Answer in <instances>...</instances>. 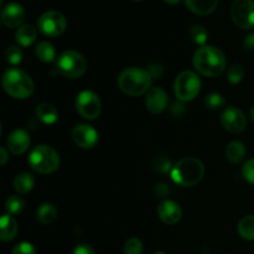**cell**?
Instances as JSON below:
<instances>
[{"mask_svg":"<svg viewBox=\"0 0 254 254\" xmlns=\"http://www.w3.org/2000/svg\"><path fill=\"white\" fill-rule=\"evenodd\" d=\"M11 254H36V248L29 242H21L16 245Z\"/></svg>","mask_w":254,"mask_h":254,"instance_id":"32","label":"cell"},{"mask_svg":"<svg viewBox=\"0 0 254 254\" xmlns=\"http://www.w3.org/2000/svg\"><path fill=\"white\" fill-rule=\"evenodd\" d=\"M35 55L42 62H52L56 59V50L54 45L47 41L40 42L35 49Z\"/></svg>","mask_w":254,"mask_h":254,"instance_id":"24","label":"cell"},{"mask_svg":"<svg viewBox=\"0 0 254 254\" xmlns=\"http://www.w3.org/2000/svg\"><path fill=\"white\" fill-rule=\"evenodd\" d=\"M25 19H26V11L17 2H9L1 10L2 24L6 27H10V29L22 26Z\"/></svg>","mask_w":254,"mask_h":254,"instance_id":"13","label":"cell"},{"mask_svg":"<svg viewBox=\"0 0 254 254\" xmlns=\"http://www.w3.org/2000/svg\"><path fill=\"white\" fill-rule=\"evenodd\" d=\"M201 89V81L192 71H184L176 77L174 83V92L179 101L190 102L198 96Z\"/></svg>","mask_w":254,"mask_h":254,"instance_id":"7","label":"cell"},{"mask_svg":"<svg viewBox=\"0 0 254 254\" xmlns=\"http://www.w3.org/2000/svg\"><path fill=\"white\" fill-rule=\"evenodd\" d=\"M190 37L195 44L205 45L208 39V31L206 30V27L202 26V25H195V26L190 30Z\"/></svg>","mask_w":254,"mask_h":254,"instance_id":"27","label":"cell"},{"mask_svg":"<svg viewBox=\"0 0 254 254\" xmlns=\"http://www.w3.org/2000/svg\"><path fill=\"white\" fill-rule=\"evenodd\" d=\"M192 64L196 71L205 77H218L225 72L226 57L215 46H202L193 54Z\"/></svg>","mask_w":254,"mask_h":254,"instance_id":"1","label":"cell"},{"mask_svg":"<svg viewBox=\"0 0 254 254\" xmlns=\"http://www.w3.org/2000/svg\"><path fill=\"white\" fill-rule=\"evenodd\" d=\"M158 216L166 225H175L181 220L183 212L179 203H176L175 201L165 200L159 205Z\"/></svg>","mask_w":254,"mask_h":254,"instance_id":"16","label":"cell"},{"mask_svg":"<svg viewBox=\"0 0 254 254\" xmlns=\"http://www.w3.org/2000/svg\"><path fill=\"white\" fill-rule=\"evenodd\" d=\"M245 77V68L242 64H235L228 68L227 72V79L232 84H238Z\"/></svg>","mask_w":254,"mask_h":254,"instance_id":"29","label":"cell"},{"mask_svg":"<svg viewBox=\"0 0 254 254\" xmlns=\"http://www.w3.org/2000/svg\"><path fill=\"white\" fill-rule=\"evenodd\" d=\"M36 37L37 30L30 24H24L22 26H20L19 29H17L16 34H15L16 42L24 47H27L30 46V45L34 44Z\"/></svg>","mask_w":254,"mask_h":254,"instance_id":"20","label":"cell"},{"mask_svg":"<svg viewBox=\"0 0 254 254\" xmlns=\"http://www.w3.org/2000/svg\"><path fill=\"white\" fill-rule=\"evenodd\" d=\"M124 253L126 254H141L143 253V243L139 238L131 237L124 245Z\"/></svg>","mask_w":254,"mask_h":254,"instance_id":"31","label":"cell"},{"mask_svg":"<svg viewBox=\"0 0 254 254\" xmlns=\"http://www.w3.org/2000/svg\"><path fill=\"white\" fill-rule=\"evenodd\" d=\"M72 254H96V252H94V250L89 245L82 243V245H78L74 248Z\"/></svg>","mask_w":254,"mask_h":254,"instance_id":"35","label":"cell"},{"mask_svg":"<svg viewBox=\"0 0 254 254\" xmlns=\"http://www.w3.org/2000/svg\"><path fill=\"white\" fill-rule=\"evenodd\" d=\"M56 68L66 78H78L87 71V61L77 51H64L56 62Z\"/></svg>","mask_w":254,"mask_h":254,"instance_id":"6","label":"cell"},{"mask_svg":"<svg viewBox=\"0 0 254 254\" xmlns=\"http://www.w3.org/2000/svg\"><path fill=\"white\" fill-rule=\"evenodd\" d=\"M5 57H6L7 64L16 66V64H21L22 51L16 46H10L7 47L6 51H5Z\"/></svg>","mask_w":254,"mask_h":254,"instance_id":"30","label":"cell"},{"mask_svg":"<svg viewBox=\"0 0 254 254\" xmlns=\"http://www.w3.org/2000/svg\"><path fill=\"white\" fill-rule=\"evenodd\" d=\"M72 139L74 144L82 149H92L99 140L98 131L89 124H77L72 129Z\"/></svg>","mask_w":254,"mask_h":254,"instance_id":"12","label":"cell"},{"mask_svg":"<svg viewBox=\"0 0 254 254\" xmlns=\"http://www.w3.org/2000/svg\"><path fill=\"white\" fill-rule=\"evenodd\" d=\"M185 5L191 12L203 16L215 11L218 0H185Z\"/></svg>","mask_w":254,"mask_h":254,"instance_id":"17","label":"cell"},{"mask_svg":"<svg viewBox=\"0 0 254 254\" xmlns=\"http://www.w3.org/2000/svg\"><path fill=\"white\" fill-rule=\"evenodd\" d=\"M76 108L79 116L88 121H93V119L98 118L101 114V99L94 92L83 91L77 96Z\"/></svg>","mask_w":254,"mask_h":254,"instance_id":"10","label":"cell"},{"mask_svg":"<svg viewBox=\"0 0 254 254\" xmlns=\"http://www.w3.org/2000/svg\"><path fill=\"white\" fill-rule=\"evenodd\" d=\"M238 233L246 241H254V215L243 217L238 223Z\"/></svg>","mask_w":254,"mask_h":254,"instance_id":"25","label":"cell"},{"mask_svg":"<svg viewBox=\"0 0 254 254\" xmlns=\"http://www.w3.org/2000/svg\"><path fill=\"white\" fill-rule=\"evenodd\" d=\"M164 1L169 5H176L179 1H180V0H164Z\"/></svg>","mask_w":254,"mask_h":254,"instance_id":"39","label":"cell"},{"mask_svg":"<svg viewBox=\"0 0 254 254\" xmlns=\"http://www.w3.org/2000/svg\"><path fill=\"white\" fill-rule=\"evenodd\" d=\"M154 254H165V253H163V252H158V253H154Z\"/></svg>","mask_w":254,"mask_h":254,"instance_id":"41","label":"cell"},{"mask_svg":"<svg viewBox=\"0 0 254 254\" xmlns=\"http://www.w3.org/2000/svg\"><path fill=\"white\" fill-rule=\"evenodd\" d=\"M17 222L10 215H4L0 218V240L2 242H9L14 240L17 235Z\"/></svg>","mask_w":254,"mask_h":254,"instance_id":"18","label":"cell"},{"mask_svg":"<svg viewBox=\"0 0 254 254\" xmlns=\"http://www.w3.org/2000/svg\"><path fill=\"white\" fill-rule=\"evenodd\" d=\"M134 1H141V0H134Z\"/></svg>","mask_w":254,"mask_h":254,"instance_id":"42","label":"cell"},{"mask_svg":"<svg viewBox=\"0 0 254 254\" xmlns=\"http://www.w3.org/2000/svg\"><path fill=\"white\" fill-rule=\"evenodd\" d=\"M14 189L16 192L19 193H27L34 189L35 180L34 176L29 173H22L19 174L16 178L14 179Z\"/></svg>","mask_w":254,"mask_h":254,"instance_id":"23","label":"cell"},{"mask_svg":"<svg viewBox=\"0 0 254 254\" xmlns=\"http://www.w3.org/2000/svg\"><path fill=\"white\" fill-rule=\"evenodd\" d=\"M0 154H1V156H0V164H1V165H5V164L7 163V160H9V154H7L6 149L5 148L0 149Z\"/></svg>","mask_w":254,"mask_h":254,"instance_id":"38","label":"cell"},{"mask_svg":"<svg viewBox=\"0 0 254 254\" xmlns=\"http://www.w3.org/2000/svg\"><path fill=\"white\" fill-rule=\"evenodd\" d=\"M25 202L20 196H10L5 202V210H6L7 215L10 216H17L24 211Z\"/></svg>","mask_w":254,"mask_h":254,"instance_id":"26","label":"cell"},{"mask_svg":"<svg viewBox=\"0 0 254 254\" xmlns=\"http://www.w3.org/2000/svg\"><path fill=\"white\" fill-rule=\"evenodd\" d=\"M251 121L254 123V106L252 107V109H251Z\"/></svg>","mask_w":254,"mask_h":254,"instance_id":"40","label":"cell"},{"mask_svg":"<svg viewBox=\"0 0 254 254\" xmlns=\"http://www.w3.org/2000/svg\"><path fill=\"white\" fill-rule=\"evenodd\" d=\"M67 27V20L64 14L55 10L44 12L37 19V29L41 34L49 37H57L64 32Z\"/></svg>","mask_w":254,"mask_h":254,"instance_id":"8","label":"cell"},{"mask_svg":"<svg viewBox=\"0 0 254 254\" xmlns=\"http://www.w3.org/2000/svg\"><path fill=\"white\" fill-rule=\"evenodd\" d=\"M60 155L49 145H37L30 153L29 164L32 170L39 174H52L60 168Z\"/></svg>","mask_w":254,"mask_h":254,"instance_id":"5","label":"cell"},{"mask_svg":"<svg viewBox=\"0 0 254 254\" xmlns=\"http://www.w3.org/2000/svg\"><path fill=\"white\" fill-rule=\"evenodd\" d=\"M154 168H156V170H158L159 173H161V174L169 173V171H170V169H173V168H171L170 160H168L166 158H163V156L155 159V163H154Z\"/></svg>","mask_w":254,"mask_h":254,"instance_id":"34","label":"cell"},{"mask_svg":"<svg viewBox=\"0 0 254 254\" xmlns=\"http://www.w3.org/2000/svg\"><path fill=\"white\" fill-rule=\"evenodd\" d=\"M226 158L232 164H240L246 158V146L241 141H232L226 148Z\"/></svg>","mask_w":254,"mask_h":254,"instance_id":"21","label":"cell"},{"mask_svg":"<svg viewBox=\"0 0 254 254\" xmlns=\"http://www.w3.org/2000/svg\"><path fill=\"white\" fill-rule=\"evenodd\" d=\"M242 174L248 183L254 185V159L246 161V164L242 168Z\"/></svg>","mask_w":254,"mask_h":254,"instance_id":"33","label":"cell"},{"mask_svg":"<svg viewBox=\"0 0 254 254\" xmlns=\"http://www.w3.org/2000/svg\"><path fill=\"white\" fill-rule=\"evenodd\" d=\"M151 73L139 67H129L123 69L118 77V86L122 92L131 97L143 96L150 91Z\"/></svg>","mask_w":254,"mask_h":254,"instance_id":"2","label":"cell"},{"mask_svg":"<svg viewBox=\"0 0 254 254\" xmlns=\"http://www.w3.org/2000/svg\"><path fill=\"white\" fill-rule=\"evenodd\" d=\"M2 88L12 98L26 99L34 93L35 84L26 72L19 68H10L2 77Z\"/></svg>","mask_w":254,"mask_h":254,"instance_id":"4","label":"cell"},{"mask_svg":"<svg viewBox=\"0 0 254 254\" xmlns=\"http://www.w3.org/2000/svg\"><path fill=\"white\" fill-rule=\"evenodd\" d=\"M203 175H205V166L202 161L192 156L181 159L171 169L173 180L183 188L197 185L202 180Z\"/></svg>","mask_w":254,"mask_h":254,"instance_id":"3","label":"cell"},{"mask_svg":"<svg viewBox=\"0 0 254 254\" xmlns=\"http://www.w3.org/2000/svg\"><path fill=\"white\" fill-rule=\"evenodd\" d=\"M221 124L230 133H242L247 127L245 113L237 107H227L221 114Z\"/></svg>","mask_w":254,"mask_h":254,"instance_id":"11","label":"cell"},{"mask_svg":"<svg viewBox=\"0 0 254 254\" xmlns=\"http://www.w3.org/2000/svg\"><path fill=\"white\" fill-rule=\"evenodd\" d=\"M245 49L248 51H253L254 50V34L248 35L245 39Z\"/></svg>","mask_w":254,"mask_h":254,"instance_id":"36","label":"cell"},{"mask_svg":"<svg viewBox=\"0 0 254 254\" xmlns=\"http://www.w3.org/2000/svg\"><path fill=\"white\" fill-rule=\"evenodd\" d=\"M226 101L225 98H223L222 94L220 93H210L206 96L205 98V106L207 107L208 109H211V111H217V109L222 108L223 106H225Z\"/></svg>","mask_w":254,"mask_h":254,"instance_id":"28","label":"cell"},{"mask_svg":"<svg viewBox=\"0 0 254 254\" xmlns=\"http://www.w3.org/2000/svg\"><path fill=\"white\" fill-rule=\"evenodd\" d=\"M169 190L166 189V185H164V184H159V185L156 186V195H159V197H164V196H166Z\"/></svg>","mask_w":254,"mask_h":254,"instance_id":"37","label":"cell"},{"mask_svg":"<svg viewBox=\"0 0 254 254\" xmlns=\"http://www.w3.org/2000/svg\"><path fill=\"white\" fill-rule=\"evenodd\" d=\"M36 117L45 124H55L59 119V112L51 103H40L36 107Z\"/></svg>","mask_w":254,"mask_h":254,"instance_id":"19","label":"cell"},{"mask_svg":"<svg viewBox=\"0 0 254 254\" xmlns=\"http://www.w3.org/2000/svg\"><path fill=\"white\" fill-rule=\"evenodd\" d=\"M231 17L240 29L248 30L254 27L253 0H235L231 7Z\"/></svg>","mask_w":254,"mask_h":254,"instance_id":"9","label":"cell"},{"mask_svg":"<svg viewBox=\"0 0 254 254\" xmlns=\"http://www.w3.org/2000/svg\"><path fill=\"white\" fill-rule=\"evenodd\" d=\"M169 103V98L166 92L160 87H154L150 88V91L146 93L145 98V106L149 112L154 114L163 113L166 109Z\"/></svg>","mask_w":254,"mask_h":254,"instance_id":"14","label":"cell"},{"mask_svg":"<svg viewBox=\"0 0 254 254\" xmlns=\"http://www.w3.org/2000/svg\"><path fill=\"white\" fill-rule=\"evenodd\" d=\"M57 208L52 203H42L39 208H37V220L42 225H50L54 222L57 218Z\"/></svg>","mask_w":254,"mask_h":254,"instance_id":"22","label":"cell"},{"mask_svg":"<svg viewBox=\"0 0 254 254\" xmlns=\"http://www.w3.org/2000/svg\"><path fill=\"white\" fill-rule=\"evenodd\" d=\"M7 149L14 155H22L26 153L29 149L30 143V134L24 129H16L7 136Z\"/></svg>","mask_w":254,"mask_h":254,"instance_id":"15","label":"cell"}]
</instances>
